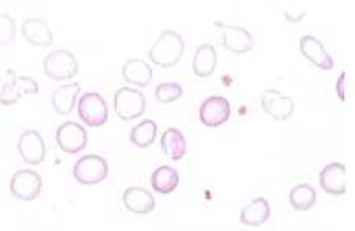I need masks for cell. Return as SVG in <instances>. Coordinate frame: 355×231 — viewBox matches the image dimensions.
<instances>
[{
	"instance_id": "1",
	"label": "cell",
	"mask_w": 355,
	"mask_h": 231,
	"mask_svg": "<svg viewBox=\"0 0 355 231\" xmlns=\"http://www.w3.org/2000/svg\"><path fill=\"white\" fill-rule=\"evenodd\" d=\"M183 51H185L183 37L177 31L166 30L162 31V35L157 37V41L150 47L149 59L159 67L169 69L180 62Z\"/></svg>"
},
{
	"instance_id": "2",
	"label": "cell",
	"mask_w": 355,
	"mask_h": 231,
	"mask_svg": "<svg viewBox=\"0 0 355 231\" xmlns=\"http://www.w3.org/2000/svg\"><path fill=\"white\" fill-rule=\"evenodd\" d=\"M114 109L115 114L124 121L137 120L146 110V98L134 87H121L115 92Z\"/></svg>"
},
{
	"instance_id": "3",
	"label": "cell",
	"mask_w": 355,
	"mask_h": 231,
	"mask_svg": "<svg viewBox=\"0 0 355 231\" xmlns=\"http://www.w3.org/2000/svg\"><path fill=\"white\" fill-rule=\"evenodd\" d=\"M44 71L53 81H67L78 75V59L69 50H53L44 59Z\"/></svg>"
},
{
	"instance_id": "4",
	"label": "cell",
	"mask_w": 355,
	"mask_h": 231,
	"mask_svg": "<svg viewBox=\"0 0 355 231\" xmlns=\"http://www.w3.org/2000/svg\"><path fill=\"white\" fill-rule=\"evenodd\" d=\"M109 176V164L106 158L96 154L81 157L73 166V177L81 185H98Z\"/></svg>"
},
{
	"instance_id": "5",
	"label": "cell",
	"mask_w": 355,
	"mask_h": 231,
	"mask_svg": "<svg viewBox=\"0 0 355 231\" xmlns=\"http://www.w3.org/2000/svg\"><path fill=\"white\" fill-rule=\"evenodd\" d=\"M78 115L90 128H100L109 118V108L104 98L96 92H89L80 98Z\"/></svg>"
},
{
	"instance_id": "6",
	"label": "cell",
	"mask_w": 355,
	"mask_h": 231,
	"mask_svg": "<svg viewBox=\"0 0 355 231\" xmlns=\"http://www.w3.org/2000/svg\"><path fill=\"white\" fill-rule=\"evenodd\" d=\"M42 185H44L42 177L39 176L36 171L21 169L11 177L10 189H11V194L15 196L16 199L31 202L41 194Z\"/></svg>"
},
{
	"instance_id": "7",
	"label": "cell",
	"mask_w": 355,
	"mask_h": 231,
	"mask_svg": "<svg viewBox=\"0 0 355 231\" xmlns=\"http://www.w3.org/2000/svg\"><path fill=\"white\" fill-rule=\"evenodd\" d=\"M58 146L67 154H78L87 146V130L80 123H62L56 130Z\"/></svg>"
},
{
	"instance_id": "8",
	"label": "cell",
	"mask_w": 355,
	"mask_h": 231,
	"mask_svg": "<svg viewBox=\"0 0 355 231\" xmlns=\"http://www.w3.org/2000/svg\"><path fill=\"white\" fill-rule=\"evenodd\" d=\"M262 110L276 121H286L292 117L295 103L288 95L276 89H268L261 95Z\"/></svg>"
},
{
	"instance_id": "9",
	"label": "cell",
	"mask_w": 355,
	"mask_h": 231,
	"mask_svg": "<svg viewBox=\"0 0 355 231\" xmlns=\"http://www.w3.org/2000/svg\"><path fill=\"white\" fill-rule=\"evenodd\" d=\"M17 149L22 160L25 163L33 164V166L35 164H41L45 160V157H47V146H45L44 138L35 129L22 132L17 142Z\"/></svg>"
},
{
	"instance_id": "10",
	"label": "cell",
	"mask_w": 355,
	"mask_h": 231,
	"mask_svg": "<svg viewBox=\"0 0 355 231\" xmlns=\"http://www.w3.org/2000/svg\"><path fill=\"white\" fill-rule=\"evenodd\" d=\"M216 26L222 28V44L228 51L234 53V55H245V53L253 50L254 41L248 30L222 22H216Z\"/></svg>"
},
{
	"instance_id": "11",
	"label": "cell",
	"mask_w": 355,
	"mask_h": 231,
	"mask_svg": "<svg viewBox=\"0 0 355 231\" xmlns=\"http://www.w3.org/2000/svg\"><path fill=\"white\" fill-rule=\"evenodd\" d=\"M230 114H232V108L227 98L223 96H211L207 98L202 103L199 117L200 121L208 128H219L223 123L228 121Z\"/></svg>"
},
{
	"instance_id": "12",
	"label": "cell",
	"mask_w": 355,
	"mask_h": 231,
	"mask_svg": "<svg viewBox=\"0 0 355 231\" xmlns=\"http://www.w3.org/2000/svg\"><path fill=\"white\" fill-rule=\"evenodd\" d=\"M320 185L331 196H343L347 191V171L343 163H329L321 169Z\"/></svg>"
},
{
	"instance_id": "13",
	"label": "cell",
	"mask_w": 355,
	"mask_h": 231,
	"mask_svg": "<svg viewBox=\"0 0 355 231\" xmlns=\"http://www.w3.org/2000/svg\"><path fill=\"white\" fill-rule=\"evenodd\" d=\"M300 50L301 55L304 56L309 62H312L315 67L321 70H332L335 62L332 56L326 51L323 42L313 36H302L300 39Z\"/></svg>"
},
{
	"instance_id": "14",
	"label": "cell",
	"mask_w": 355,
	"mask_h": 231,
	"mask_svg": "<svg viewBox=\"0 0 355 231\" xmlns=\"http://www.w3.org/2000/svg\"><path fill=\"white\" fill-rule=\"evenodd\" d=\"M22 36L35 47H50L53 44V33L50 25L39 17H28L22 24Z\"/></svg>"
},
{
	"instance_id": "15",
	"label": "cell",
	"mask_w": 355,
	"mask_h": 231,
	"mask_svg": "<svg viewBox=\"0 0 355 231\" xmlns=\"http://www.w3.org/2000/svg\"><path fill=\"white\" fill-rule=\"evenodd\" d=\"M123 205L130 213L148 214L155 208L154 196L143 187H130L123 193Z\"/></svg>"
},
{
	"instance_id": "16",
	"label": "cell",
	"mask_w": 355,
	"mask_h": 231,
	"mask_svg": "<svg viewBox=\"0 0 355 231\" xmlns=\"http://www.w3.org/2000/svg\"><path fill=\"white\" fill-rule=\"evenodd\" d=\"M39 92V85L35 79L30 76H16L0 94V104L12 105L16 104L24 95H35Z\"/></svg>"
},
{
	"instance_id": "17",
	"label": "cell",
	"mask_w": 355,
	"mask_h": 231,
	"mask_svg": "<svg viewBox=\"0 0 355 231\" xmlns=\"http://www.w3.org/2000/svg\"><path fill=\"white\" fill-rule=\"evenodd\" d=\"M80 90H81V85L78 83L59 85V87L53 92V95H51V105H53L56 114L59 115L71 114L75 109L76 98L80 95Z\"/></svg>"
},
{
	"instance_id": "18",
	"label": "cell",
	"mask_w": 355,
	"mask_h": 231,
	"mask_svg": "<svg viewBox=\"0 0 355 231\" xmlns=\"http://www.w3.org/2000/svg\"><path fill=\"white\" fill-rule=\"evenodd\" d=\"M123 78L126 83L137 85V87H148L153 81V69L143 59H128L121 69Z\"/></svg>"
},
{
	"instance_id": "19",
	"label": "cell",
	"mask_w": 355,
	"mask_h": 231,
	"mask_svg": "<svg viewBox=\"0 0 355 231\" xmlns=\"http://www.w3.org/2000/svg\"><path fill=\"white\" fill-rule=\"evenodd\" d=\"M162 151L166 158L179 162L187 155V138L179 129L169 128L162 135Z\"/></svg>"
},
{
	"instance_id": "20",
	"label": "cell",
	"mask_w": 355,
	"mask_h": 231,
	"mask_svg": "<svg viewBox=\"0 0 355 231\" xmlns=\"http://www.w3.org/2000/svg\"><path fill=\"white\" fill-rule=\"evenodd\" d=\"M216 65H218V53L209 44H202L196 49L193 69L194 75L199 78H208L214 74Z\"/></svg>"
},
{
	"instance_id": "21",
	"label": "cell",
	"mask_w": 355,
	"mask_h": 231,
	"mask_svg": "<svg viewBox=\"0 0 355 231\" xmlns=\"http://www.w3.org/2000/svg\"><path fill=\"white\" fill-rule=\"evenodd\" d=\"M272 209L264 197H258L250 202L241 211V222L248 227H259L262 223L270 219Z\"/></svg>"
},
{
	"instance_id": "22",
	"label": "cell",
	"mask_w": 355,
	"mask_h": 231,
	"mask_svg": "<svg viewBox=\"0 0 355 231\" xmlns=\"http://www.w3.org/2000/svg\"><path fill=\"white\" fill-rule=\"evenodd\" d=\"M150 185L160 194L174 193L175 188L179 187V173L164 164V166L157 168L150 176Z\"/></svg>"
},
{
	"instance_id": "23",
	"label": "cell",
	"mask_w": 355,
	"mask_h": 231,
	"mask_svg": "<svg viewBox=\"0 0 355 231\" xmlns=\"http://www.w3.org/2000/svg\"><path fill=\"white\" fill-rule=\"evenodd\" d=\"M288 202L297 211H309L317 203V193H315L312 185L300 183L292 188L291 194H288Z\"/></svg>"
},
{
	"instance_id": "24",
	"label": "cell",
	"mask_w": 355,
	"mask_h": 231,
	"mask_svg": "<svg viewBox=\"0 0 355 231\" xmlns=\"http://www.w3.org/2000/svg\"><path fill=\"white\" fill-rule=\"evenodd\" d=\"M157 132H159V128H157L155 121L143 120L141 123H138L137 126L130 129L129 138L137 148H149L150 144L155 142Z\"/></svg>"
},
{
	"instance_id": "25",
	"label": "cell",
	"mask_w": 355,
	"mask_h": 231,
	"mask_svg": "<svg viewBox=\"0 0 355 231\" xmlns=\"http://www.w3.org/2000/svg\"><path fill=\"white\" fill-rule=\"evenodd\" d=\"M183 96V89L179 83H162L157 85L155 98L162 104H171Z\"/></svg>"
},
{
	"instance_id": "26",
	"label": "cell",
	"mask_w": 355,
	"mask_h": 231,
	"mask_svg": "<svg viewBox=\"0 0 355 231\" xmlns=\"http://www.w3.org/2000/svg\"><path fill=\"white\" fill-rule=\"evenodd\" d=\"M16 42V21L8 12L0 15V47Z\"/></svg>"
},
{
	"instance_id": "27",
	"label": "cell",
	"mask_w": 355,
	"mask_h": 231,
	"mask_svg": "<svg viewBox=\"0 0 355 231\" xmlns=\"http://www.w3.org/2000/svg\"><path fill=\"white\" fill-rule=\"evenodd\" d=\"M15 79H16V71L12 69H6L3 71V75L0 76V94H2L6 85L15 81Z\"/></svg>"
},
{
	"instance_id": "28",
	"label": "cell",
	"mask_w": 355,
	"mask_h": 231,
	"mask_svg": "<svg viewBox=\"0 0 355 231\" xmlns=\"http://www.w3.org/2000/svg\"><path fill=\"white\" fill-rule=\"evenodd\" d=\"M345 79H346V74L343 71V74L340 75L338 83H337V95L340 96L341 101L346 100V96H345Z\"/></svg>"
}]
</instances>
